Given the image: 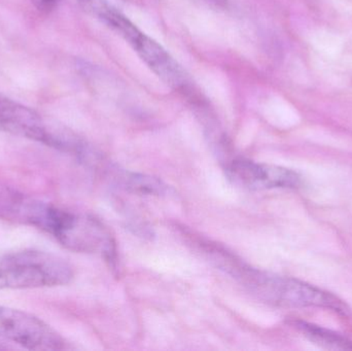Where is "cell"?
Returning a JSON list of instances; mask_svg holds the SVG:
<instances>
[{"label":"cell","mask_w":352,"mask_h":351,"mask_svg":"<svg viewBox=\"0 0 352 351\" xmlns=\"http://www.w3.org/2000/svg\"><path fill=\"white\" fill-rule=\"evenodd\" d=\"M215 261L258 300L281 307H320L349 317L351 309L330 293L294 278L250 267L226 251H214Z\"/></svg>","instance_id":"cell-1"},{"label":"cell","mask_w":352,"mask_h":351,"mask_svg":"<svg viewBox=\"0 0 352 351\" xmlns=\"http://www.w3.org/2000/svg\"><path fill=\"white\" fill-rule=\"evenodd\" d=\"M72 278V266L52 253L22 251L0 256V290L65 286Z\"/></svg>","instance_id":"cell-2"},{"label":"cell","mask_w":352,"mask_h":351,"mask_svg":"<svg viewBox=\"0 0 352 351\" xmlns=\"http://www.w3.org/2000/svg\"><path fill=\"white\" fill-rule=\"evenodd\" d=\"M74 214L16 192H0V218L36 227L56 239L68 228Z\"/></svg>","instance_id":"cell-3"},{"label":"cell","mask_w":352,"mask_h":351,"mask_svg":"<svg viewBox=\"0 0 352 351\" xmlns=\"http://www.w3.org/2000/svg\"><path fill=\"white\" fill-rule=\"evenodd\" d=\"M0 337L29 350H68L67 342L53 328L38 317L0 307Z\"/></svg>","instance_id":"cell-4"},{"label":"cell","mask_w":352,"mask_h":351,"mask_svg":"<svg viewBox=\"0 0 352 351\" xmlns=\"http://www.w3.org/2000/svg\"><path fill=\"white\" fill-rule=\"evenodd\" d=\"M0 131L59 148L63 131L51 127L39 113L0 93Z\"/></svg>","instance_id":"cell-5"},{"label":"cell","mask_w":352,"mask_h":351,"mask_svg":"<svg viewBox=\"0 0 352 351\" xmlns=\"http://www.w3.org/2000/svg\"><path fill=\"white\" fill-rule=\"evenodd\" d=\"M60 243L78 253H99L109 263L116 261V243L109 229L99 220L76 214Z\"/></svg>","instance_id":"cell-6"},{"label":"cell","mask_w":352,"mask_h":351,"mask_svg":"<svg viewBox=\"0 0 352 351\" xmlns=\"http://www.w3.org/2000/svg\"><path fill=\"white\" fill-rule=\"evenodd\" d=\"M226 171L234 183L248 189H294L301 183V177L291 169L241 158L230 162Z\"/></svg>","instance_id":"cell-7"},{"label":"cell","mask_w":352,"mask_h":351,"mask_svg":"<svg viewBox=\"0 0 352 351\" xmlns=\"http://www.w3.org/2000/svg\"><path fill=\"white\" fill-rule=\"evenodd\" d=\"M130 43L144 61L167 84L176 86L182 82V73L179 66L156 41L140 31Z\"/></svg>","instance_id":"cell-8"},{"label":"cell","mask_w":352,"mask_h":351,"mask_svg":"<svg viewBox=\"0 0 352 351\" xmlns=\"http://www.w3.org/2000/svg\"><path fill=\"white\" fill-rule=\"evenodd\" d=\"M296 328L311 341L329 350H352V342L330 330L305 321H296Z\"/></svg>","instance_id":"cell-9"},{"label":"cell","mask_w":352,"mask_h":351,"mask_svg":"<svg viewBox=\"0 0 352 351\" xmlns=\"http://www.w3.org/2000/svg\"><path fill=\"white\" fill-rule=\"evenodd\" d=\"M118 181L126 190L144 195H162L167 190L160 179L138 173L122 172Z\"/></svg>","instance_id":"cell-10"},{"label":"cell","mask_w":352,"mask_h":351,"mask_svg":"<svg viewBox=\"0 0 352 351\" xmlns=\"http://www.w3.org/2000/svg\"><path fill=\"white\" fill-rule=\"evenodd\" d=\"M37 10L41 12H49L57 6L59 0H32Z\"/></svg>","instance_id":"cell-11"}]
</instances>
